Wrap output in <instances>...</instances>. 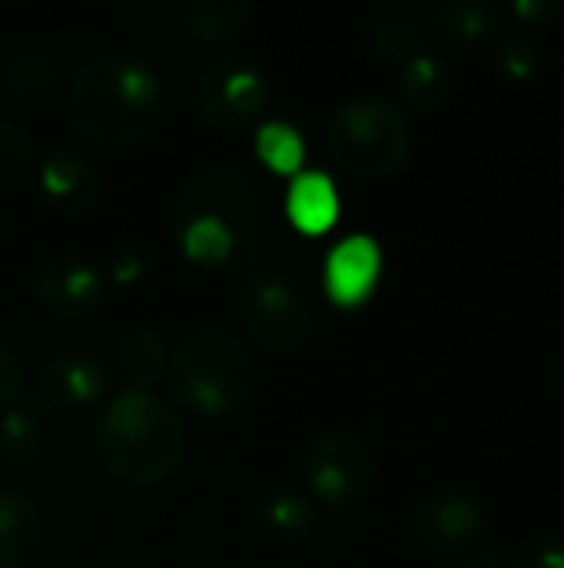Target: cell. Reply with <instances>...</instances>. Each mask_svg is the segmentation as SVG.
Returning a JSON list of instances; mask_svg holds the SVG:
<instances>
[{
    "label": "cell",
    "instance_id": "cell-13",
    "mask_svg": "<svg viewBox=\"0 0 564 568\" xmlns=\"http://www.w3.org/2000/svg\"><path fill=\"white\" fill-rule=\"evenodd\" d=\"M382 273V250L372 236H346L342 243H336L326 256V273H322V286L329 293V300L336 306L356 310L362 306Z\"/></svg>",
    "mask_w": 564,
    "mask_h": 568
},
{
    "label": "cell",
    "instance_id": "cell-22",
    "mask_svg": "<svg viewBox=\"0 0 564 568\" xmlns=\"http://www.w3.org/2000/svg\"><path fill=\"white\" fill-rule=\"evenodd\" d=\"M256 7L249 0H189L186 23L199 40L226 43L249 30Z\"/></svg>",
    "mask_w": 564,
    "mask_h": 568
},
{
    "label": "cell",
    "instance_id": "cell-19",
    "mask_svg": "<svg viewBox=\"0 0 564 568\" xmlns=\"http://www.w3.org/2000/svg\"><path fill=\"white\" fill-rule=\"evenodd\" d=\"M286 213H289V223L299 233H306V236L329 233L336 226V220H339V193H336V183L326 173H319V170H302L289 183Z\"/></svg>",
    "mask_w": 564,
    "mask_h": 568
},
{
    "label": "cell",
    "instance_id": "cell-7",
    "mask_svg": "<svg viewBox=\"0 0 564 568\" xmlns=\"http://www.w3.org/2000/svg\"><path fill=\"white\" fill-rule=\"evenodd\" d=\"M302 476L322 506H329L332 513H346L359 506L376 483L372 446L352 429H322L309 439L302 453Z\"/></svg>",
    "mask_w": 564,
    "mask_h": 568
},
{
    "label": "cell",
    "instance_id": "cell-21",
    "mask_svg": "<svg viewBox=\"0 0 564 568\" xmlns=\"http://www.w3.org/2000/svg\"><path fill=\"white\" fill-rule=\"evenodd\" d=\"M43 453V406L40 403H13L0 413V463L3 466H30Z\"/></svg>",
    "mask_w": 564,
    "mask_h": 568
},
{
    "label": "cell",
    "instance_id": "cell-3",
    "mask_svg": "<svg viewBox=\"0 0 564 568\" xmlns=\"http://www.w3.org/2000/svg\"><path fill=\"white\" fill-rule=\"evenodd\" d=\"M100 463L123 483L153 486L170 479L189 449V433L173 403L153 393H120L93 426Z\"/></svg>",
    "mask_w": 564,
    "mask_h": 568
},
{
    "label": "cell",
    "instance_id": "cell-10",
    "mask_svg": "<svg viewBox=\"0 0 564 568\" xmlns=\"http://www.w3.org/2000/svg\"><path fill=\"white\" fill-rule=\"evenodd\" d=\"M30 293L37 306L63 323L93 316L106 300V273L73 253L43 260L30 276Z\"/></svg>",
    "mask_w": 564,
    "mask_h": 568
},
{
    "label": "cell",
    "instance_id": "cell-17",
    "mask_svg": "<svg viewBox=\"0 0 564 568\" xmlns=\"http://www.w3.org/2000/svg\"><path fill=\"white\" fill-rule=\"evenodd\" d=\"M43 549V516L20 489L0 493V568H27Z\"/></svg>",
    "mask_w": 564,
    "mask_h": 568
},
{
    "label": "cell",
    "instance_id": "cell-20",
    "mask_svg": "<svg viewBox=\"0 0 564 568\" xmlns=\"http://www.w3.org/2000/svg\"><path fill=\"white\" fill-rule=\"evenodd\" d=\"M396 87L402 93V100L416 110H439L449 103V97L455 93V70L442 53H429L422 50L419 57L406 60L399 67Z\"/></svg>",
    "mask_w": 564,
    "mask_h": 568
},
{
    "label": "cell",
    "instance_id": "cell-15",
    "mask_svg": "<svg viewBox=\"0 0 564 568\" xmlns=\"http://www.w3.org/2000/svg\"><path fill=\"white\" fill-rule=\"evenodd\" d=\"M429 40V10L419 3L392 0L379 3L369 13V43L379 60L386 63H406L425 50Z\"/></svg>",
    "mask_w": 564,
    "mask_h": 568
},
{
    "label": "cell",
    "instance_id": "cell-4",
    "mask_svg": "<svg viewBox=\"0 0 564 568\" xmlns=\"http://www.w3.org/2000/svg\"><path fill=\"white\" fill-rule=\"evenodd\" d=\"M166 379L186 409L199 416H226L249 403L256 366L236 333L199 326L173 346Z\"/></svg>",
    "mask_w": 564,
    "mask_h": 568
},
{
    "label": "cell",
    "instance_id": "cell-18",
    "mask_svg": "<svg viewBox=\"0 0 564 568\" xmlns=\"http://www.w3.org/2000/svg\"><path fill=\"white\" fill-rule=\"evenodd\" d=\"M116 379L133 389V393H150L156 383L166 379L170 369V349L163 343V336H156L153 329H130L126 336H120L116 349H113V366Z\"/></svg>",
    "mask_w": 564,
    "mask_h": 568
},
{
    "label": "cell",
    "instance_id": "cell-11",
    "mask_svg": "<svg viewBox=\"0 0 564 568\" xmlns=\"http://www.w3.org/2000/svg\"><path fill=\"white\" fill-rule=\"evenodd\" d=\"M37 190L53 213L86 216L103 200V173L86 153L57 146L37 163Z\"/></svg>",
    "mask_w": 564,
    "mask_h": 568
},
{
    "label": "cell",
    "instance_id": "cell-14",
    "mask_svg": "<svg viewBox=\"0 0 564 568\" xmlns=\"http://www.w3.org/2000/svg\"><path fill=\"white\" fill-rule=\"evenodd\" d=\"M505 13L492 0H442L429 13V33L442 50L469 57L499 40Z\"/></svg>",
    "mask_w": 564,
    "mask_h": 568
},
{
    "label": "cell",
    "instance_id": "cell-29",
    "mask_svg": "<svg viewBox=\"0 0 564 568\" xmlns=\"http://www.w3.org/2000/svg\"><path fill=\"white\" fill-rule=\"evenodd\" d=\"M150 270H153V260H150V253L143 246H123L110 260V280L120 283V286L140 283Z\"/></svg>",
    "mask_w": 564,
    "mask_h": 568
},
{
    "label": "cell",
    "instance_id": "cell-30",
    "mask_svg": "<svg viewBox=\"0 0 564 568\" xmlns=\"http://www.w3.org/2000/svg\"><path fill=\"white\" fill-rule=\"evenodd\" d=\"M20 389H23V366L13 356V349L0 343V413L20 399Z\"/></svg>",
    "mask_w": 564,
    "mask_h": 568
},
{
    "label": "cell",
    "instance_id": "cell-9",
    "mask_svg": "<svg viewBox=\"0 0 564 568\" xmlns=\"http://www.w3.org/2000/svg\"><path fill=\"white\" fill-rule=\"evenodd\" d=\"M406 529L422 552L435 559H462L482 542L489 529V513L472 493L435 489L412 503Z\"/></svg>",
    "mask_w": 564,
    "mask_h": 568
},
{
    "label": "cell",
    "instance_id": "cell-6",
    "mask_svg": "<svg viewBox=\"0 0 564 568\" xmlns=\"http://www.w3.org/2000/svg\"><path fill=\"white\" fill-rule=\"evenodd\" d=\"M236 310L249 339L269 356H299L312 339L309 300L276 270H253L236 293Z\"/></svg>",
    "mask_w": 564,
    "mask_h": 568
},
{
    "label": "cell",
    "instance_id": "cell-26",
    "mask_svg": "<svg viewBox=\"0 0 564 568\" xmlns=\"http://www.w3.org/2000/svg\"><path fill=\"white\" fill-rule=\"evenodd\" d=\"M33 170V143L23 126L0 116V190L20 186Z\"/></svg>",
    "mask_w": 564,
    "mask_h": 568
},
{
    "label": "cell",
    "instance_id": "cell-23",
    "mask_svg": "<svg viewBox=\"0 0 564 568\" xmlns=\"http://www.w3.org/2000/svg\"><path fill=\"white\" fill-rule=\"evenodd\" d=\"M256 156L279 176H299L306 160V143L286 120H269L256 133Z\"/></svg>",
    "mask_w": 564,
    "mask_h": 568
},
{
    "label": "cell",
    "instance_id": "cell-33",
    "mask_svg": "<svg viewBox=\"0 0 564 568\" xmlns=\"http://www.w3.org/2000/svg\"><path fill=\"white\" fill-rule=\"evenodd\" d=\"M86 568H116V566H106V562H93V566H86Z\"/></svg>",
    "mask_w": 564,
    "mask_h": 568
},
{
    "label": "cell",
    "instance_id": "cell-31",
    "mask_svg": "<svg viewBox=\"0 0 564 568\" xmlns=\"http://www.w3.org/2000/svg\"><path fill=\"white\" fill-rule=\"evenodd\" d=\"M455 568H505V566H502V559H499V552H495V549H472L469 556H462V559H459V566Z\"/></svg>",
    "mask_w": 564,
    "mask_h": 568
},
{
    "label": "cell",
    "instance_id": "cell-1",
    "mask_svg": "<svg viewBox=\"0 0 564 568\" xmlns=\"http://www.w3.org/2000/svg\"><path fill=\"white\" fill-rule=\"evenodd\" d=\"M259 193L236 163H203L180 186L170 230L180 253L216 273L243 270L259 253Z\"/></svg>",
    "mask_w": 564,
    "mask_h": 568
},
{
    "label": "cell",
    "instance_id": "cell-12",
    "mask_svg": "<svg viewBox=\"0 0 564 568\" xmlns=\"http://www.w3.org/2000/svg\"><path fill=\"white\" fill-rule=\"evenodd\" d=\"M43 396L57 406H93L110 393V363L83 346L60 349L43 366Z\"/></svg>",
    "mask_w": 564,
    "mask_h": 568
},
{
    "label": "cell",
    "instance_id": "cell-27",
    "mask_svg": "<svg viewBox=\"0 0 564 568\" xmlns=\"http://www.w3.org/2000/svg\"><path fill=\"white\" fill-rule=\"evenodd\" d=\"M512 568H564V532H542L522 542Z\"/></svg>",
    "mask_w": 564,
    "mask_h": 568
},
{
    "label": "cell",
    "instance_id": "cell-28",
    "mask_svg": "<svg viewBox=\"0 0 564 568\" xmlns=\"http://www.w3.org/2000/svg\"><path fill=\"white\" fill-rule=\"evenodd\" d=\"M512 17L532 30H548L564 20V0H512Z\"/></svg>",
    "mask_w": 564,
    "mask_h": 568
},
{
    "label": "cell",
    "instance_id": "cell-24",
    "mask_svg": "<svg viewBox=\"0 0 564 568\" xmlns=\"http://www.w3.org/2000/svg\"><path fill=\"white\" fill-rule=\"evenodd\" d=\"M492 60H495V70H499L505 80H512V83H532V80H539V77L545 73V67H548L545 50H542L532 37H525V33L499 37V40H495Z\"/></svg>",
    "mask_w": 564,
    "mask_h": 568
},
{
    "label": "cell",
    "instance_id": "cell-32",
    "mask_svg": "<svg viewBox=\"0 0 564 568\" xmlns=\"http://www.w3.org/2000/svg\"><path fill=\"white\" fill-rule=\"evenodd\" d=\"M545 386H548V393L555 396V399H562L564 403V353L548 366V373H545Z\"/></svg>",
    "mask_w": 564,
    "mask_h": 568
},
{
    "label": "cell",
    "instance_id": "cell-16",
    "mask_svg": "<svg viewBox=\"0 0 564 568\" xmlns=\"http://www.w3.org/2000/svg\"><path fill=\"white\" fill-rule=\"evenodd\" d=\"M256 529L273 539V542H302L316 532L319 526V509L312 496L296 489L293 483H273L269 489L259 493L253 506Z\"/></svg>",
    "mask_w": 564,
    "mask_h": 568
},
{
    "label": "cell",
    "instance_id": "cell-5",
    "mask_svg": "<svg viewBox=\"0 0 564 568\" xmlns=\"http://www.w3.org/2000/svg\"><path fill=\"white\" fill-rule=\"evenodd\" d=\"M326 143L346 176L379 183L409 163L416 133L409 113L396 100L382 93H359L336 110Z\"/></svg>",
    "mask_w": 564,
    "mask_h": 568
},
{
    "label": "cell",
    "instance_id": "cell-2",
    "mask_svg": "<svg viewBox=\"0 0 564 568\" xmlns=\"http://www.w3.org/2000/svg\"><path fill=\"white\" fill-rule=\"evenodd\" d=\"M66 106L76 133L110 153H126L150 136L163 113L156 73L126 50L93 53L70 77Z\"/></svg>",
    "mask_w": 564,
    "mask_h": 568
},
{
    "label": "cell",
    "instance_id": "cell-8",
    "mask_svg": "<svg viewBox=\"0 0 564 568\" xmlns=\"http://www.w3.org/2000/svg\"><path fill=\"white\" fill-rule=\"evenodd\" d=\"M269 97H273L269 73L256 60L239 53L209 63L193 90L199 120L219 133H236L249 126L266 110Z\"/></svg>",
    "mask_w": 564,
    "mask_h": 568
},
{
    "label": "cell",
    "instance_id": "cell-25",
    "mask_svg": "<svg viewBox=\"0 0 564 568\" xmlns=\"http://www.w3.org/2000/svg\"><path fill=\"white\" fill-rule=\"evenodd\" d=\"M60 77V63H53L40 50L13 53L7 63V87L27 97H40L43 90H53V80Z\"/></svg>",
    "mask_w": 564,
    "mask_h": 568
}]
</instances>
